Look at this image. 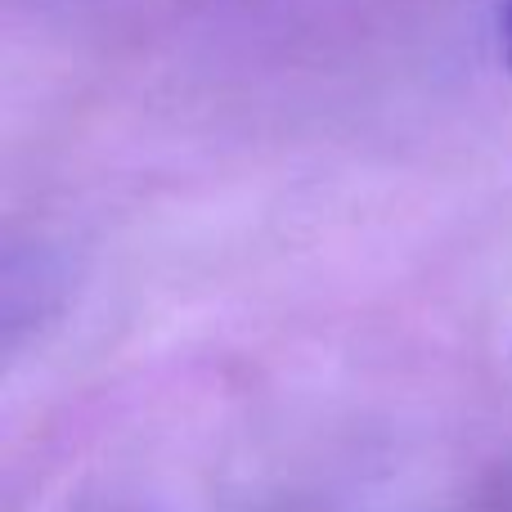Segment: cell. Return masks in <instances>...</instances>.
I'll return each mask as SVG.
<instances>
[{"label": "cell", "mask_w": 512, "mask_h": 512, "mask_svg": "<svg viewBox=\"0 0 512 512\" xmlns=\"http://www.w3.org/2000/svg\"><path fill=\"white\" fill-rule=\"evenodd\" d=\"M504 41H508V63H512V0H508V23H504Z\"/></svg>", "instance_id": "obj_1"}]
</instances>
